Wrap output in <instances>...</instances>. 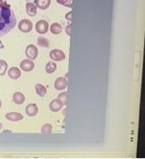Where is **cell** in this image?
Returning <instances> with one entry per match:
<instances>
[{
    "label": "cell",
    "instance_id": "obj_1",
    "mask_svg": "<svg viewBox=\"0 0 145 159\" xmlns=\"http://www.w3.org/2000/svg\"><path fill=\"white\" fill-rule=\"evenodd\" d=\"M17 24L13 10L8 5L0 6V37L10 32Z\"/></svg>",
    "mask_w": 145,
    "mask_h": 159
},
{
    "label": "cell",
    "instance_id": "obj_2",
    "mask_svg": "<svg viewBox=\"0 0 145 159\" xmlns=\"http://www.w3.org/2000/svg\"><path fill=\"white\" fill-rule=\"evenodd\" d=\"M33 24L28 19H23L18 24V29L23 33H29L32 30Z\"/></svg>",
    "mask_w": 145,
    "mask_h": 159
},
{
    "label": "cell",
    "instance_id": "obj_3",
    "mask_svg": "<svg viewBox=\"0 0 145 159\" xmlns=\"http://www.w3.org/2000/svg\"><path fill=\"white\" fill-rule=\"evenodd\" d=\"M25 54H26V56L28 57L29 59L34 60V59H36L37 55H38V49H37V48L35 45L29 44L26 48Z\"/></svg>",
    "mask_w": 145,
    "mask_h": 159
},
{
    "label": "cell",
    "instance_id": "obj_4",
    "mask_svg": "<svg viewBox=\"0 0 145 159\" xmlns=\"http://www.w3.org/2000/svg\"><path fill=\"white\" fill-rule=\"evenodd\" d=\"M51 59L53 61H63L65 60V52L61 49H53L50 52L49 54Z\"/></svg>",
    "mask_w": 145,
    "mask_h": 159
},
{
    "label": "cell",
    "instance_id": "obj_5",
    "mask_svg": "<svg viewBox=\"0 0 145 159\" xmlns=\"http://www.w3.org/2000/svg\"><path fill=\"white\" fill-rule=\"evenodd\" d=\"M36 31L40 34H47L49 29V24L46 20H39L36 22V26H35Z\"/></svg>",
    "mask_w": 145,
    "mask_h": 159
},
{
    "label": "cell",
    "instance_id": "obj_6",
    "mask_svg": "<svg viewBox=\"0 0 145 159\" xmlns=\"http://www.w3.org/2000/svg\"><path fill=\"white\" fill-rule=\"evenodd\" d=\"M34 62L30 59H24L20 63L21 69L24 72H31L34 69Z\"/></svg>",
    "mask_w": 145,
    "mask_h": 159
},
{
    "label": "cell",
    "instance_id": "obj_7",
    "mask_svg": "<svg viewBox=\"0 0 145 159\" xmlns=\"http://www.w3.org/2000/svg\"><path fill=\"white\" fill-rule=\"evenodd\" d=\"M63 102L60 100L59 98L53 99L51 101L49 104V108L50 110L53 112H59L60 110L62 109V107H63Z\"/></svg>",
    "mask_w": 145,
    "mask_h": 159
},
{
    "label": "cell",
    "instance_id": "obj_8",
    "mask_svg": "<svg viewBox=\"0 0 145 159\" xmlns=\"http://www.w3.org/2000/svg\"><path fill=\"white\" fill-rule=\"evenodd\" d=\"M55 89L58 90V91H62L67 87V80L66 78H63V77H60L57 78V80L54 83Z\"/></svg>",
    "mask_w": 145,
    "mask_h": 159
},
{
    "label": "cell",
    "instance_id": "obj_9",
    "mask_svg": "<svg viewBox=\"0 0 145 159\" xmlns=\"http://www.w3.org/2000/svg\"><path fill=\"white\" fill-rule=\"evenodd\" d=\"M8 75L11 79L16 80V79H18V78H20L21 75H22V72L17 67H12V68L8 69Z\"/></svg>",
    "mask_w": 145,
    "mask_h": 159
},
{
    "label": "cell",
    "instance_id": "obj_10",
    "mask_svg": "<svg viewBox=\"0 0 145 159\" xmlns=\"http://www.w3.org/2000/svg\"><path fill=\"white\" fill-rule=\"evenodd\" d=\"M5 117L9 121L12 122H18V121H21L23 119V116L19 113V112H8L5 114Z\"/></svg>",
    "mask_w": 145,
    "mask_h": 159
},
{
    "label": "cell",
    "instance_id": "obj_11",
    "mask_svg": "<svg viewBox=\"0 0 145 159\" xmlns=\"http://www.w3.org/2000/svg\"><path fill=\"white\" fill-rule=\"evenodd\" d=\"M25 112L28 116L30 117H34L37 114L38 112V107H37V105L35 104V103H29L28 106L26 107V109H25Z\"/></svg>",
    "mask_w": 145,
    "mask_h": 159
},
{
    "label": "cell",
    "instance_id": "obj_12",
    "mask_svg": "<svg viewBox=\"0 0 145 159\" xmlns=\"http://www.w3.org/2000/svg\"><path fill=\"white\" fill-rule=\"evenodd\" d=\"M13 101L18 105L23 104L25 102V96L20 92H16L13 95Z\"/></svg>",
    "mask_w": 145,
    "mask_h": 159
},
{
    "label": "cell",
    "instance_id": "obj_13",
    "mask_svg": "<svg viewBox=\"0 0 145 159\" xmlns=\"http://www.w3.org/2000/svg\"><path fill=\"white\" fill-rule=\"evenodd\" d=\"M35 5L36 8H39L41 10H45L49 8L51 4V0H35Z\"/></svg>",
    "mask_w": 145,
    "mask_h": 159
},
{
    "label": "cell",
    "instance_id": "obj_14",
    "mask_svg": "<svg viewBox=\"0 0 145 159\" xmlns=\"http://www.w3.org/2000/svg\"><path fill=\"white\" fill-rule=\"evenodd\" d=\"M26 12L29 16L34 17L36 14V6L33 3H28L26 4Z\"/></svg>",
    "mask_w": 145,
    "mask_h": 159
},
{
    "label": "cell",
    "instance_id": "obj_15",
    "mask_svg": "<svg viewBox=\"0 0 145 159\" xmlns=\"http://www.w3.org/2000/svg\"><path fill=\"white\" fill-rule=\"evenodd\" d=\"M35 89H36V92L38 96L44 97L45 95L47 94V88H46L44 85H42V84H36Z\"/></svg>",
    "mask_w": 145,
    "mask_h": 159
},
{
    "label": "cell",
    "instance_id": "obj_16",
    "mask_svg": "<svg viewBox=\"0 0 145 159\" xmlns=\"http://www.w3.org/2000/svg\"><path fill=\"white\" fill-rule=\"evenodd\" d=\"M45 70L47 73H54L55 71L57 70V64L54 63V61H50L45 66Z\"/></svg>",
    "mask_w": 145,
    "mask_h": 159
},
{
    "label": "cell",
    "instance_id": "obj_17",
    "mask_svg": "<svg viewBox=\"0 0 145 159\" xmlns=\"http://www.w3.org/2000/svg\"><path fill=\"white\" fill-rule=\"evenodd\" d=\"M50 30L52 32V34H59L62 33V25L58 23H54L52 24L50 27Z\"/></svg>",
    "mask_w": 145,
    "mask_h": 159
},
{
    "label": "cell",
    "instance_id": "obj_18",
    "mask_svg": "<svg viewBox=\"0 0 145 159\" xmlns=\"http://www.w3.org/2000/svg\"><path fill=\"white\" fill-rule=\"evenodd\" d=\"M8 69V63L4 60H0V76H3Z\"/></svg>",
    "mask_w": 145,
    "mask_h": 159
},
{
    "label": "cell",
    "instance_id": "obj_19",
    "mask_svg": "<svg viewBox=\"0 0 145 159\" xmlns=\"http://www.w3.org/2000/svg\"><path fill=\"white\" fill-rule=\"evenodd\" d=\"M52 131V126L50 123H46L42 126V128L41 129V133L43 134H51Z\"/></svg>",
    "mask_w": 145,
    "mask_h": 159
},
{
    "label": "cell",
    "instance_id": "obj_20",
    "mask_svg": "<svg viewBox=\"0 0 145 159\" xmlns=\"http://www.w3.org/2000/svg\"><path fill=\"white\" fill-rule=\"evenodd\" d=\"M37 43L38 45L41 46V47H44L47 48L49 46V42H48V40L47 39H45V38H39L37 39Z\"/></svg>",
    "mask_w": 145,
    "mask_h": 159
},
{
    "label": "cell",
    "instance_id": "obj_21",
    "mask_svg": "<svg viewBox=\"0 0 145 159\" xmlns=\"http://www.w3.org/2000/svg\"><path fill=\"white\" fill-rule=\"evenodd\" d=\"M58 98L63 102V104H67V92H63L62 93H60L58 95Z\"/></svg>",
    "mask_w": 145,
    "mask_h": 159
},
{
    "label": "cell",
    "instance_id": "obj_22",
    "mask_svg": "<svg viewBox=\"0 0 145 159\" xmlns=\"http://www.w3.org/2000/svg\"><path fill=\"white\" fill-rule=\"evenodd\" d=\"M57 1L59 4L66 6V7H71L72 5V0H57Z\"/></svg>",
    "mask_w": 145,
    "mask_h": 159
},
{
    "label": "cell",
    "instance_id": "obj_23",
    "mask_svg": "<svg viewBox=\"0 0 145 159\" xmlns=\"http://www.w3.org/2000/svg\"><path fill=\"white\" fill-rule=\"evenodd\" d=\"M66 34H67L68 35H70V24H69L68 26H66Z\"/></svg>",
    "mask_w": 145,
    "mask_h": 159
},
{
    "label": "cell",
    "instance_id": "obj_24",
    "mask_svg": "<svg viewBox=\"0 0 145 159\" xmlns=\"http://www.w3.org/2000/svg\"><path fill=\"white\" fill-rule=\"evenodd\" d=\"M66 19H68V20H71V12H69V13L66 15Z\"/></svg>",
    "mask_w": 145,
    "mask_h": 159
},
{
    "label": "cell",
    "instance_id": "obj_25",
    "mask_svg": "<svg viewBox=\"0 0 145 159\" xmlns=\"http://www.w3.org/2000/svg\"><path fill=\"white\" fill-rule=\"evenodd\" d=\"M3 43H2V41L0 40V49H2V48H3Z\"/></svg>",
    "mask_w": 145,
    "mask_h": 159
},
{
    "label": "cell",
    "instance_id": "obj_26",
    "mask_svg": "<svg viewBox=\"0 0 145 159\" xmlns=\"http://www.w3.org/2000/svg\"><path fill=\"white\" fill-rule=\"evenodd\" d=\"M3 5H5V3H3V0H0V6H3Z\"/></svg>",
    "mask_w": 145,
    "mask_h": 159
},
{
    "label": "cell",
    "instance_id": "obj_27",
    "mask_svg": "<svg viewBox=\"0 0 145 159\" xmlns=\"http://www.w3.org/2000/svg\"><path fill=\"white\" fill-rule=\"evenodd\" d=\"M2 128H3V124H2V123H0V130L2 129Z\"/></svg>",
    "mask_w": 145,
    "mask_h": 159
},
{
    "label": "cell",
    "instance_id": "obj_28",
    "mask_svg": "<svg viewBox=\"0 0 145 159\" xmlns=\"http://www.w3.org/2000/svg\"><path fill=\"white\" fill-rule=\"evenodd\" d=\"M2 107V101H1V99H0V108Z\"/></svg>",
    "mask_w": 145,
    "mask_h": 159
}]
</instances>
